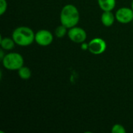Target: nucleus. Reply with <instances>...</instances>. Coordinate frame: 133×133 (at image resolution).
<instances>
[{"label": "nucleus", "instance_id": "nucleus-1", "mask_svg": "<svg viewBox=\"0 0 133 133\" xmlns=\"http://www.w3.org/2000/svg\"><path fill=\"white\" fill-rule=\"evenodd\" d=\"M79 12L78 9L72 4L65 5L60 12L61 24L65 26L68 29L76 26L79 21Z\"/></svg>", "mask_w": 133, "mask_h": 133}, {"label": "nucleus", "instance_id": "nucleus-2", "mask_svg": "<svg viewBox=\"0 0 133 133\" xmlns=\"http://www.w3.org/2000/svg\"><path fill=\"white\" fill-rule=\"evenodd\" d=\"M12 37L16 44L26 47L30 45L34 41H35V33L31 28L22 26L16 28L13 30Z\"/></svg>", "mask_w": 133, "mask_h": 133}, {"label": "nucleus", "instance_id": "nucleus-3", "mask_svg": "<svg viewBox=\"0 0 133 133\" xmlns=\"http://www.w3.org/2000/svg\"><path fill=\"white\" fill-rule=\"evenodd\" d=\"M2 62L3 66L9 70H18L24 64L23 56L16 52L6 54Z\"/></svg>", "mask_w": 133, "mask_h": 133}, {"label": "nucleus", "instance_id": "nucleus-4", "mask_svg": "<svg viewBox=\"0 0 133 133\" xmlns=\"http://www.w3.org/2000/svg\"><path fill=\"white\" fill-rule=\"evenodd\" d=\"M89 48L88 51L93 55H101L103 54L107 49V44L105 41L101 37H95L93 38L88 43Z\"/></svg>", "mask_w": 133, "mask_h": 133}, {"label": "nucleus", "instance_id": "nucleus-5", "mask_svg": "<svg viewBox=\"0 0 133 133\" xmlns=\"http://www.w3.org/2000/svg\"><path fill=\"white\" fill-rule=\"evenodd\" d=\"M68 36L69 39L76 44H82L85 42L87 37V32L84 29L78 26H73L72 28H69L68 30Z\"/></svg>", "mask_w": 133, "mask_h": 133}, {"label": "nucleus", "instance_id": "nucleus-6", "mask_svg": "<svg viewBox=\"0 0 133 133\" xmlns=\"http://www.w3.org/2000/svg\"><path fill=\"white\" fill-rule=\"evenodd\" d=\"M53 40V34L48 30H40L35 33V42L41 46H48L52 43Z\"/></svg>", "mask_w": 133, "mask_h": 133}, {"label": "nucleus", "instance_id": "nucleus-7", "mask_svg": "<svg viewBox=\"0 0 133 133\" xmlns=\"http://www.w3.org/2000/svg\"><path fill=\"white\" fill-rule=\"evenodd\" d=\"M116 20L121 23L127 24L133 20V9L129 7H122L115 13Z\"/></svg>", "mask_w": 133, "mask_h": 133}, {"label": "nucleus", "instance_id": "nucleus-8", "mask_svg": "<svg viewBox=\"0 0 133 133\" xmlns=\"http://www.w3.org/2000/svg\"><path fill=\"white\" fill-rule=\"evenodd\" d=\"M115 19V15H114L111 11H104L101 15V22L103 25L107 27L112 26Z\"/></svg>", "mask_w": 133, "mask_h": 133}, {"label": "nucleus", "instance_id": "nucleus-9", "mask_svg": "<svg viewBox=\"0 0 133 133\" xmlns=\"http://www.w3.org/2000/svg\"><path fill=\"white\" fill-rule=\"evenodd\" d=\"M97 2L103 11H112L116 5V0H97Z\"/></svg>", "mask_w": 133, "mask_h": 133}, {"label": "nucleus", "instance_id": "nucleus-10", "mask_svg": "<svg viewBox=\"0 0 133 133\" xmlns=\"http://www.w3.org/2000/svg\"><path fill=\"white\" fill-rule=\"evenodd\" d=\"M0 44H1V47L3 50H11L14 48L16 43L14 41V40L9 37H1V40H0Z\"/></svg>", "mask_w": 133, "mask_h": 133}, {"label": "nucleus", "instance_id": "nucleus-11", "mask_svg": "<svg viewBox=\"0 0 133 133\" xmlns=\"http://www.w3.org/2000/svg\"><path fill=\"white\" fill-rule=\"evenodd\" d=\"M18 74H19V76L22 79L26 80V79H29L31 77L32 72H31V69L29 67L23 65L20 69H18Z\"/></svg>", "mask_w": 133, "mask_h": 133}, {"label": "nucleus", "instance_id": "nucleus-12", "mask_svg": "<svg viewBox=\"0 0 133 133\" xmlns=\"http://www.w3.org/2000/svg\"><path fill=\"white\" fill-rule=\"evenodd\" d=\"M68 30H69V29H68L65 26L61 24L60 26H58L55 29V36H56L57 37L62 38V37H65V36L68 34Z\"/></svg>", "mask_w": 133, "mask_h": 133}, {"label": "nucleus", "instance_id": "nucleus-13", "mask_svg": "<svg viewBox=\"0 0 133 133\" xmlns=\"http://www.w3.org/2000/svg\"><path fill=\"white\" fill-rule=\"evenodd\" d=\"M111 132L112 133H125L126 130L125 127L120 124H115L112 129H111Z\"/></svg>", "mask_w": 133, "mask_h": 133}, {"label": "nucleus", "instance_id": "nucleus-14", "mask_svg": "<svg viewBox=\"0 0 133 133\" xmlns=\"http://www.w3.org/2000/svg\"><path fill=\"white\" fill-rule=\"evenodd\" d=\"M7 9L6 0H0V15H3Z\"/></svg>", "mask_w": 133, "mask_h": 133}, {"label": "nucleus", "instance_id": "nucleus-15", "mask_svg": "<svg viewBox=\"0 0 133 133\" xmlns=\"http://www.w3.org/2000/svg\"><path fill=\"white\" fill-rule=\"evenodd\" d=\"M88 48H89V45H88L87 43L83 42V43L81 44V49H82V50H83V51L88 50Z\"/></svg>", "mask_w": 133, "mask_h": 133}, {"label": "nucleus", "instance_id": "nucleus-16", "mask_svg": "<svg viewBox=\"0 0 133 133\" xmlns=\"http://www.w3.org/2000/svg\"><path fill=\"white\" fill-rule=\"evenodd\" d=\"M0 54H1V57H0V58H1V60H2V59H3V58L5 57V56L3 55V51H2V49L0 51Z\"/></svg>", "mask_w": 133, "mask_h": 133}, {"label": "nucleus", "instance_id": "nucleus-17", "mask_svg": "<svg viewBox=\"0 0 133 133\" xmlns=\"http://www.w3.org/2000/svg\"><path fill=\"white\" fill-rule=\"evenodd\" d=\"M131 8L133 9V0H132V7H131Z\"/></svg>", "mask_w": 133, "mask_h": 133}, {"label": "nucleus", "instance_id": "nucleus-18", "mask_svg": "<svg viewBox=\"0 0 133 133\" xmlns=\"http://www.w3.org/2000/svg\"><path fill=\"white\" fill-rule=\"evenodd\" d=\"M132 24H133V20H132Z\"/></svg>", "mask_w": 133, "mask_h": 133}]
</instances>
